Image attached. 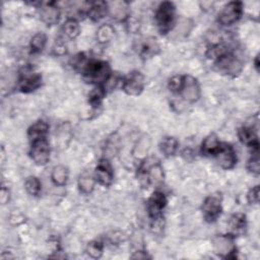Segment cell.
Segmentation results:
<instances>
[{"instance_id":"obj_1","label":"cell","mask_w":260,"mask_h":260,"mask_svg":"<svg viewBox=\"0 0 260 260\" xmlns=\"http://www.w3.org/2000/svg\"><path fill=\"white\" fill-rule=\"evenodd\" d=\"M81 73L83 79L87 83L96 85L104 84L112 74L108 62L100 60H88L85 68Z\"/></svg>"},{"instance_id":"obj_2","label":"cell","mask_w":260,"mask_h":260,"mask_svg":"<svg viewBox=\"0 0 260 260\" xmlns=\"http://www.w3.org/2000/svg\"><path fill=\"white\" fill-rule=\"evenodd\" d=\"M175 5L170 1L161 2L154 14L155 23L160 34H167L171 30L175 21Z\"/></svg>"},{"instance_id":"obj_3","label":"cell","mask_w":260,"mask_h":260,"mask_svg":"<svg viewBox=\"0 0 260 260\" xmlns=\"http://www.w3.org/2000/svg\"><path fill=\"white\" fill-rule=\"evenodd\" d=\"M42 84V76L30 66H24L19 71L18 88L22 92H32Z\"/></svg>"},{"instance_id":"obj_4","label":"cell","mask_w":260,"mask_h":260,"mask_svg":"<svg viewBox=\"0 0 260 260\" xmlns=\"http://www.w3.org/2000/svg\"><path fill=\"white\" fill-rule=\"evenodd\" d=\"M214 63L216 69L219 72L231 76H237L241 73L243 69L242 61L231 51L224 53L223 55L215 59Z\"/></svg>"},{"instance_id":"obj_5","label":"cell","mask_w":260,"mask_h":260,"mask_svg":"<svg viewBox=\"0 0 260 260\" xmlns=\"http://www.w3.org/2000/svg\"><path fill=\"white\" fill-rule=\"evenodd\" d=\"M29 155L38 166L46 165L50 159V144L46 137L31 141Z\"/></svg>"},{"instance_id":"obj_6","label":"cell","mask_w":260,"mask_h":260,"mask_svg":"<svg viewBox=\"0 0 260 260\" xmlns=\"http://www.w3.org/2000/svg\"><path fill=\"white\" fill-rule=\"evenodd\" d=\"M243 13V4L239 1H233L223 6L218 14V22L222 25H232L237 22Z\"/></svg>"},{"instance_id":"obj_7","label":"cell","mask_w":260,"mask_h":260,"mask_svg":"<svg viewBox=\"0 0 260 260\" xmlns=\"http://www.w3.org/2000/svg\"><path fill=\"white\" fill-rule=\"evenodd\" d=\"M202 214L207 222L215 221L221 214V199L218 195H210L205 198L201 206Z\"/></svg>"},{"instance_id":"obj_8","label":"cell","mask_w":260,"mask_h":260,"mask_svg":"<svg viewBox=\"0 0 260 260\" xmlns=\"http://www.w3.org/2000/svg\"><path fill=\"white\" fill-rule=\"evenodd\" d=\"M144 88V76L139 71H132L122 79V89L129 95H138Z\"/></svg>"},{"instance_id":"obj_9","label":"cell","mask_w":260,"mask_h":260,"mask_svg":"<svg viewBox=\"0 0 260 260\" xmlns=\"http://www.w3.org/2000/svg\"><path fill=\"white\" fill-rule=\"evenodd\" d=\"M218 166L224 170H231L237 162V155L233 146L229 143H220V146L214 154Z\"/></svg>"},{"instance_id":"obj_10","label":"cell","mask_w":260,"mask_h":260,"mask_svg":"<svg viewBox=\"0 0 260 260\" xmlns=\"http://www.w3.org/2000/svg\"><path fill=\"white\" fill-rule=\"evenodd\" d=\"M167 205L166 195L160 191H155L147 201V211L152 220H158L162 215V210Z\"/></svg>"},{"instance_id":"obj_11","label":"cell","mask_w":260,"mask_h":260,"mask_svg":"<svg viewBox=\"0 0 260 260\" xmlns=\"http://www.w3.org/2000/svg\"><path fill=\"white\" fill-rule=\"evenodd\" d=\"M181 96L188 103H195L200 98V86L196 78L192 76H184L183 85L179 92Z\"/></svg>"},{"instance_id":"obj_12","label":"cell","mask_w":260,"mask_h":260,"mask_svg":"<svg viewBox=\"0 0 260 260\" xmlns=\"http://www.w3.org/2000/svg\"><path fill=\"white\" fill-rule=\"evenodd\" d=\"M94 178L101 185L109 187L113 183L114 173L111 164L107 158H102L98 162L94 170Z\"/></svg>"},{"instance_id":"obj_13","label":"cell","mask_w":260,"mask_h":260,"mask_svg":"<svg viewBox=\"0 0 260 260\" xmlns=\"http://www.w3.org/2000/svg\"><path fill=\"white\" fill-rule=\"evenodd\" d=\"M213 247L216 254L225 258H234L235 253L237 252V249L233 243V237L231 235L216 237L213 241Z\"/></svg>"},{"instance_id":"obj_14","label":"cell","mask_w":260,"mask_h":260,"mask_svg":"<svg viewBox=\"0 0 260 260\" xmlns=\"http://www.w3.org/2000/svg\"><path fill=\"white\" fill-rule=\"evenodd\" d=\"M40 17L47 25L56 24L60 18V9L55 2L41 3Z\"/></svg>"},{"instance_id":"obj_15","label":"cell","mask_w":260,"mask_h":260,"mask_svg":"<svg viewBox=\"0 0 260 260\" xmlns=\"http://www.w3.org/2000/svg\"><path fill=\"white\" fill-rule=\"evenodd\" d=\"M238 136L242 143L254 148L258 149V135L257 128L252 125H246L241 127L238 130Z\"/></svg>"},{"instance_id":"obj_16","label":"cell","mask_w":260,"mask_h":260,"mask_svg":"<svg viewBox=\"0 0 260 260\" xmlns=\"http://www.w3.org/2000/svg\"><path fill=\"white\" fill-rule=\"evenodd\" d=\"M159 51V46L155 38L146 37L138 44V53L142 58H150L156 55Z\"/></svg>"},{"instance_id":"obj_17","label":"cell","mask_w":260,"mask_h":260,"mask_svg":"<svg viewBox=\"0 0 260 260\" xmlns=\"http://www.w3.org/2000/svg\"><path fill=\"white\" fill-rule=\"evenodd\" d=\"M229 231L232 237L242 235L246 230V216L243 213L233 214L229 220Z\"/></svg>"},{"instance_id":"obj_18","label":"cell","mask_w":260,"mask_h":260,"mask_svg":"<svg viewBox=\"0 0 260 260\" xmlns=\"http://www.w3.org/2000/svg\"><path fill=\"white\" fill-rule=\"evenodd\" d=\"M95 184L94 174L89 171H83L78 178V188L83 194H89L93 191Z\"/></svg>"},{"instance_id":"obj_19","label":"cell","mask_w":260,"mask_h":260,"mask_svg":"<svg viewBox=\"0 0 260 260\" xmlns=\"http://www.w3.org/2000/svg\"><path fill=\"white\" fill-rule=\"evenodd\" d=\"M108 12L109 4L104 1H99L90 5V7L87 10V16L93 21H99L102 18H104Z\"/></svg>"},{"instance_id":"obj_20","label":"cell","mask_w":260,"mask_h":260,"mask_svg":"<svg viewBox=\"0 0 260 260\" xmlns=\"http://www.w3.org/2000/svg\"><path fill=\"white\" fill-rule=\"evenodd\" d=\"M48 131H49V125L45 121H38L28 128L27 136L31 142L34 140L46 137Z\"/></svg>"},{"instance_id":"obj_21","label":"cell","mask_w":260,"mask_h":260,"mask_svg":"<svg viewBox=\"0 0 260 260\" xmlns=\"http://www.w3.org/2000/svg\"><path fill=\"white\" fill-rule=\"evenodd\" d=\"M220 141L215 134H209L206 136L201 145V151L205 155H214L220 146Z\"/></svg>"},{"instance_id":"obj_22","label":"cell","mask_w":260,"mask_h":260,"mask_svg":"<svg viewBox=\"0 0 260 260\" xmlns=\"http://www.w3.org/2000/svg\"><path fill=\"white\" fill-rule=\"evenodd\" d=\"M109 12L113 18L119 21H124L130 16L128 13L127 3L125 2L112 3V6H109Z\"/></svg>"},{"instance_id":"obj_23","label":"cell","mask_w":260,"mask_h":260,"mask_svg":"<svg viewBox=\"0 0 260 260\" xmlns=\"http://www.w3.org/2000/svg\"><path fill=\"white\" fill-rule=\"evenodd\" d=\"M51 179L56 186H64L68 180V170L66 167L59 165L53 168Z\"/></svg>"},{"instance_id":"obj_24","label":"cell","mask_w":260,"mask_h":260,"mask_svg":"<svg viewBox=\"0 0 260 260\" xmlns=\"http://www.w3.org/2000/svg\"><path fill=\"white\" fill-rule=\"evenodd\" d=\"M178 146H179V142H178L177 138H175L173 136H167V137L162 138L160 145H159L160 151L166 156L174 155L178 149Z\"/></svg>"},{"instance_id":"obj_25","label":"cell","mask_w":260,"mask_h":260,"mask_svg":"<svg viewBox=\"0 0 260 260\" xmlns=\"http://www.w3.org/2000/svg\"><path fill=\"white\" fill-rule=\"evenodd\" d=\"M107 91L103 85H96L88 94V102L92 108H99Z\"/></svg>"},{"instance_id":"obj_26","label":"cell","mask_w":260,"mask_h":260,"mask_svg":"<svg viewBox=\"0 0 260 260\" xmlns=\"http://www.w3.org/2000/svg\"><path fill=\"white\" fill-rule=\"evenodd\" d=\"M63 30L69 39H75L80 31L78 21L75 18H67L63 24Z\"/></svg>"},{"instance_id":"obj_27","label":"cell","mask_w":260,"mask_h":260,"mask_svg":"<svg viewBox=\"0 0 260 260\" xmlns=\"http://www.w3.org/2000/svg\"><path fill=\"white\" fill-rule=\"evenodd\" d=\"M114 32V27L111 24H103L96 30V39L101 44L108 43L113 38Z\"/></svg>"},{"instance_id":"obj_28","label":"cell","mask_w":260,"mask_h":260,"mask_svg":"<svg viewBox=\"0 0 260 260\" xmlns=\"http://www.w3.org/2000/svg\"><path fill=\"white\" fill-rule=\"evenodd\" d=\"M24 187L27 193L30 194L31 196H38L42 190L41 181L35 176H30L25 180Z\"/></svg>"},{"instance_id":"obj_29","label":"cell","mask_w":260,"mask_h":260,"mask_svg":"<svg viewBox=\"0 0 260 260\" xmlns=\"http://www.w3.org/2000/svg\"><path fill=\"white\" fill-rule=\"evenodd\" d=\"M46 44L47 36L44 32H38L30 40V49L35 53H40L44 50Z\"/></svg>"},{"instance_id":"obj_30","label":"cell","mask_w":260,"mask_h":260,"mask_svg":"<svg viewBox=\"0 0 260 260\" xmlns=\"http://www.w3.org/2000/svg\"><path fill=\"white\" fill-rule=\"evenodd\" d=\"M103 250H104V245L100 241H91L87 244L86 246V253L88 256H90L93 259L101 258L103 255Z\"/></svg>"},{"instance_id":"obj_31","label":"cell","mask_w":260,"mask_h":260,"mask_svg":"<svg viewBox=\"0 0 260 260\" xmlns=\"http://www.w3.org/2000/svg\"><path fill=\"white\" fill-rule=\"evenodd\" d=\"M87 62H88V60H87V58L85 57V55H84L83 53H79V54H76V55L71 59V66H72L76 71L82 72L83 69L85 68Z\"/></svg>"},{"instance_id":"obj_32","label":"cell","mask_w":260,"mask_h":260,"mask_svg":"<svg viewBox=\"0 0 260 260\" xmlns=\"http://www.w3.org/2000/svg\"><path fill=\"white\" fill-rule=\"evenodd\" d=\"M248 170L255 174L258 175L260 172V162H259V155H258V149H256L254 151V153L252 154V156L250 157V159L248 160V165H247Z\"/></svg>"},{"instance_id":"obj_33","label":"cell","mask_w":260,"mask_h":260,"mask_svg":"<svg viewBox=\"0 0 260 260\" xmlns=\"http://www.w3.org/2000/svg\"><path fill=\"white\" fill-rule=\"evenodd\" d=\"M183 80H184V76L182 75H175L173 76L170 81H169V88L172 92L175 93H179L181 90V87L183 85Z\"/></svg>"},{"instance_id":"obj_34","label":"cell","mask_w":260,"mask_h":260,"mask_svg":"<svg viewBox=\"0 0 260 260\" xmlns=\"http://www.w3.org/2000/svg\"><path fill=\"white\" fill-rule=\"evenodd\" d=\"M247 200L250 204H256L259 201V186H255L249 190L247 194Z\"/></svg>"},{"instance_id":"obj_35","label":"cell","mask_w":260,"mask_h":260,"mask_svg":"<svg viewBox=\"0 0 260 260\" xmlns=\"http://www.w3.org/2000/svg\"><path fill=\"white\" fill-rule=\"evenodd\" d=\"M53 51H54V53L56 54V55H59V56H61V55H64L65 53H66V45H65V43L63 42V41H61V40H58V41H56L55 42V45H54V47H53Z\"/></svg>"},{"instance_id":"obj_36","label":"cell","mask_w":260,"mask_h":260,"mask_svg":"<svg viewBox=\"0 0 260 260\" xmlns=\"http://www.w3.org/2000/svg\"><path fill=\"white\" fill-rule=\"evenodd\" d=\"M9 200V191L4 187L1 190V201L2 203H6Z\"/></svg>"},{"instance_id":"obj_37","label":"cell","mask_w":260,"mask_h":260,"mask_svg":"<svg viewBox=\"0 0 260 260\" xmlns=\"http://www.w3.org/2000/svg\"><path fill=\"white\" fill-rule=\"evenodd\" d=\"M131 258H133V259H146V258H149V256L143 251H138V252H135V254L132 255Z\"/></svg>"}]
</instances>
